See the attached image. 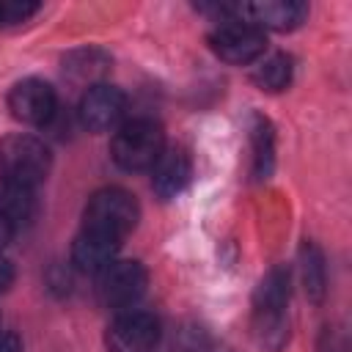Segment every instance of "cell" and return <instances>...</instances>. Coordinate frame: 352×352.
I'll list each match as a JSON object with an SVG mask.
<instances>
[{
	"mask_svg": "<svg viewBox=\"0 0 352 352\" xmlns=\"http://www.w3.org/2000/svg\"><path fill=\"white\" fill-rule=\"evenodd\" d=\"M36 11H38V3H30V0H0V28L22 25Z\"/></svg>",
	"mask_w": 352,
	"mask_h": 352,
	"instance_id": "17",
	"label": "cell"
},
{
	"mask_svg": "<svg viewBox=\"0 0 352 352\" xmlns=\"http://www.w3.org/2000/svg\"><path fill=\"white\" fill-rule=\"evenodd\" d=\"M8 110L16 121L22 124H50L55 110H58V96L55 88L38 77H28L22 82H16L8 94Z\"/></svg>",
	"mask_w": 352,
	"mask_h": 352,
	"instance_id": "8",
	"label": "cell"
},
{
	"mask_svg": "<svg viewBox=\"0 0 352 352\" xmlns=\"http://www.w3.org/2000/svg\"><path fill=\"white\" fill-rule=\"evenodd\" d=\"M0 214L14 226V231L33 220L36 214V195L33 187L0 182Z\"/></svg>",
	"mask_w": 352,
	"mask_h": 352,
	"instance_id": "13",
	"label": "cell"
},
{
	"mask_svg": "<svg viewBox=\"0 0 352 352\" xmlns=\"http://www.w3.org/2000/svg\"><path fill=\"white\" fill-rule=\"evenodd\" d=\"M14 283V264L0 256V294Z\"/></svg>",
	"mask_w": 352,
	"mask_h": 352,
	"instance_id": "18",
	"label": "cell"
},
{
	"mask_svg": "<svg viewBox=\"0 0 352 352\" xmlns=\"http://www.w3.org/2000/svg\"><path fill=\"white\" fill-rule=\"evenodd\" d=\"M126 113V96L121 88L107 85V82H96L82 94L80 102V121L85 129L91 132H107L116 129L121 124Z\"/></svg>",
	"mask_w": 352,
	"mask_h": 352,
	"instance_id": "9",
	"label": "cell"
},
{
	"mask_svg": "<svg viewBox=\"0 0 352 352\" xmlns=\"http://www.w3.org/2000/svg\"><path fill=\"white\" fill-rule=\"evenodd\" d=\"M138 217H140V206L132 192L121 187H104L88 198L82 212V228L107 234L121 242L138 226Z\"/></svg>",
	"mask_w": 352,
	"mask_h": 352,
	"instance_id": "4",
	"label": "cell"
},
{
	"mask_svg": "<svg viewBox=\"0 0 352 352\" xmlns=\"http://www.w3.org/2000/svg\"><path fill=\"white\" fill-rule=\"evenodd\" d=\"M151 170H154V176H151L154 192L162 201H170L187 187L190 173H192V162H190L184 148H165Z\"/></svg>",
	"mask_w": 352,
	"mask_h": 352,
	"instance_id": "12",
	"label": "cell"
},
{
	"mask_svg": "<svg viewBox=\"0 0 352 352\" xmlns=\"http://www.w3.org/2000/svg\"><path fill=\"white\" fill-rule=\"evenodd\" d=\"M300 264H302V283H305V294L311 300H322L324 294V258L319 253L316 245H302L300 250Z\"/></svg>",
	"mask_w": 352,
	"mask_h": 352,
	"instance_id": "15",
	"label": "cell"
},
{
	"mask_svg": "<svg viewBox=\"0 0 352 352\" xmlns=\"http://www.w3.org/2000/svg\"><path fill=\"white\" fill-rule=\"evenodd\" d=\"M52 165L50 148L33 135L0 138V182L36 187L47 179Z\"/></svg>",
	"mask_w": 352,
	"mask_h": 352,
	"instance_id": "2",
	"label": "cell"
},
{
	"mask_svg": "<svg viewBox=\"0 0 352 352\" xmlns=\"http://www.w3.org/2000/svg\"><path fill=\"white\" fill-rule=\"evenodd\" d=\"M118 248H121L118 239L99 234V231H91V228H82L72 245V261L80 272L99 275L104 267H110L116 261Z\"/></svg>",
	"mask_w": 352,
	"mask_h": 352,
	"instance_id": "11",
	"label": "cell"
},
{
	"mask_svg": "<svg viewBox=\"0 0 352 352\" xmlns=\"http://www.w3.org/2000/svg\"><path fill=\"white\" fill-rule=\"evenodd\" d=\"M292 72H294L292 58L283 52H275V55L258 58V66L253 69V82L261 91H283L292 82Z\"/></svg>",
	"mask_w": 352,
	"mask_h": 352,
	"instance_id": "14",
	"label": "cell"
},
{
	"mask_svg": "<svg viewBox=\"0 0 352 352\" xmlns=\"http://www.w3.org/2000/svg\"><path fill=\"white\" fill-rule=\"evenodd\" d=\"M160 341V322L148 311H124L118 314L107 333V352H151Z\"/></svg>",
	"mask_w": 352,
	"mask_h": 352,
	"instance_id": "7",
	"label": "cell"
},
{
	"mask_svg": "<svg viewBox=\"0 0 352 352\" xmlns=\"http://www.w3.org/2000/svg\"><path fill=\"white\" fill-rule=\"evenodd\" d=\"M253 146H256V176H267L272 168V129L261 118L253 126Z\"/></svg>",
	"mask_w": 352,
	"mask_h": 352,
	"instance_id": "16",
	"label": "cell"
},
{
	"mask_svg": "<svg viewBox=\"0 0 352 352\" xmlns=\"http://www.w3.org/2000/svg\"><path fill=\"white\" fill-rule=\"evenodd\" d=\"M148 275L140 261L124 258L113 261L96 275V297L104 308H129L135 305L146 292Z\"/></svg>",
	"mask_w": 352,
	"mask_h": 352,
	"instance_id": "6",
	"label": "cell"
},
{
	"mask_svg": "<svg viewBox=\"0 0 352 352\" xmlns=\"http://www.w3.org/2000/svg\"><path fill=\"white\" fill-rule=\"evenodd\" d=\"M209 44L217 58L242 66V63H256L264 55L267 36H264V30H258L256 25H250L239 16H226L209 33Z\"/></svg>",
	"mask_w": 352,
	"mask_h": 352,
	"instance_id": "5",
	"label": "cell"
},
{
	"mask_svg": "<svg viewBox=\"0 0 352 352\" xmlns=\"http://www.w3.org/2000/svg\"><path fill=\"white\" fill-rule=\"evenodd\" d=\"M165 151V132L151 118H132L118 126L110 154L124 170H148Z\"/></svg>",
	"mask_w": 352,
	"mask_h": 352,
	"instance_id": "1",
	"label": "cell"
},
{
	"mask_svg": "<svg viewBox=\"0 0 352 352\" xmlns=\"http://www.w3.org/2000/svg\"><path fill=\"white\" fill-rule=\"evenodd\" d=\"M11 236H14V226H11V223H8V220L0 214V250H3V248L11 242Z\"/></svg>",
	"mask_w": 352,
	"mask_h": 352,
	"instance_id": "20",
	"label": "cell"
},
{
	"mask_svg": "<svg viewBox=\"0 0 352 352\" xmlns=\"http://www.w3.org/2000/svg\"><path fill=\"white\" fill-rule=\"evenodd\" d=\"M231 16H239L258 30H294L305 16L308 6L297 0H261V3H242L231 6Z\"/></svg>",
	"mask_w": 352,
	"mask_h": 352,
	"instance_id": "10",
	"label": "cell"
},
{
	"mask_svg": "<svg viewBox=\"0 0 352 352\" xmlns=\"http://www.w3.org/2000/svg\"><path fill=\"white\" fill-rule=\"evenodd\" d=\"M286 300H289V270L272 267L258 283L256 311H253L256 336L270 349H278L286 341V314H283Z\"/></svg>",
	"mask_w": 352,
	"mask_h": 352,
	"instance_id": "3",
	"label": "cell"
},
{
	"mask_svg": "<svg viewBox=\"0 0 352 352\" xmlns=\"http://www.w3.org/2000/svg\"><path fill=\"white\" fill-rule=\"evenodd\" d=\"M0 352H19V338L14 333H0Z\"/></svg>",
	"mask_w": 352,
	"mask_h": 352,
	"instance_id": "19",
	"label": "cell"
}]
</instances>
